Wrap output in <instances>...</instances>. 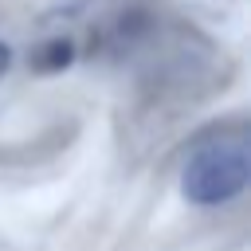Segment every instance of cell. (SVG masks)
Returning a JSON list of instances; mask_svg holds the SVG:
<instances>
[{
    "mask_svg": "<svg viewBox=\"0 0 251 251\" xmlns=\"http://www.w3.org/2000/svg\"><path fill=\"white\" fill-rule=\"evenodd\" d=\"M8 67H12V47H8V43H0V75H4Z\"/></svg>",
    "mask_w": 251,
    "mask_h": 251,
    "instance_id": "2",
    "label": "cell"
},
{
    "mask_svg": "<svg viewBox=\"0 0 251 251\" xmlns=\"http://www.w3.org/2000/svg\"><path fill=\"white\" fill-rule=\"evenodd\" d=\"M251 176V149L243 133H224V137H208L200 141L180 173V192L200 204V208H216L235 200L247 188Z\"/></svg>",
    "mask_w": 251,
    "mask_h": 251,
    "instance_id": "1",
    "label": "cell"
}]
</instances>
